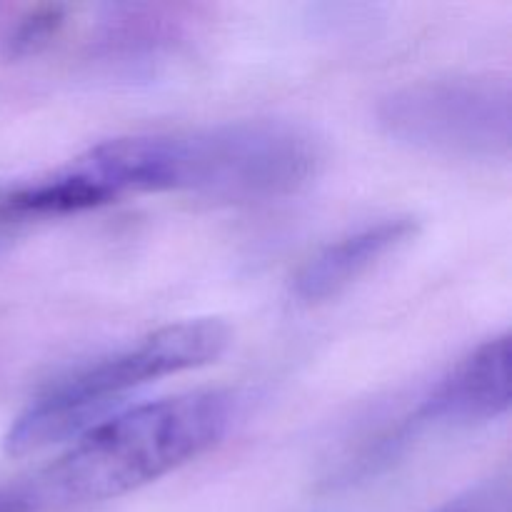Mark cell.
<instances>
[{
    "label": "cell",
    "instance_id": "cell-8",
    "mask_svg": "<svg viewBox=\"0 0 512 512\" xmlns=\"http://www.w3.org/2000/svg\"><path fill=\"white\" fill-rule=\"evenodd\" d=\"M63 25V10L60 8H45L38 13L28 15L13 33L5 38V50L10 55H25L35 53L43 43H48L58 28Z\"/></svg>",
    "mask_w": 512,
    "mask_h": 512
},
{
    "label": "cell",
    "instance_id": "cell-4",
    "mask_svg": "<svg viewBox=\"0 0 512 512\" xmlns=\"http://www.w3.org/2000/svg\"><path fill=\"white\" fill-rule=\"evenodd\" d=\"M390 140L453 160H505L512 145V90L505 78L463 75L403 85L375 108Z\"/></svg>",
    "mask_w": 512,
    "mask_h": 512
},
{
    "label": "cell",
    "instance_id": "cell-1",
    "mask_svg": "<svg viewBox=\"0 0 512 512\" xmlns=\"http://www.w3.org/2000/svg\"><path fill=\"white\" fill-rule=\"evenodd\" d=\"M323 153L308 130L285 120H238L170 135L95 145L55 173L75 210L128 193H193L225 203L288 198L318 175Z\"/></svg>",
    "mask_w": 512,
    "mask_h": 512
},
{
    "label": "cell",
    "instance_id": "cell-2",
    "mask_svg": "<svg viewBox=\"0 0 512 512\" xmlns=\"http://www.w3.org/2000/svg\"><path fill=\"white\" fill-rule=\"evenodd\" d=\"M233 420L225 393L138 405L85 430L35 485L55 503H103L155 483L213 448Z\"/></svg>",
    "mask_w": 512,
    "mask_h": 512
},
{
    "label": "cell",
    "instance_id": "cell-3",
    "mask_svg": "<svg viewBox=\"0 0 512 512\" xmlns=\"http://www.w3.org/2000/svg\"><path fill=\"white\" fill-rule=\"evenodd\" d=\"M230 343L215 318L163 325L138 343L83 365L35 395L5 433V453L28 455L93 428L115 403L168 375L215 363Z\"/></svg>",
    "mask_w": 512,
    "mask_h": 512
},
{
    "label": "cell",
    "instance_id": "cell-6",
    "mask_svg": "<svg viewBox=\"0 0 512 512\" xmlns=\"http://www.w3.org/2000/svg\"><path fill=\"white\" fill-rule=\"evenodd\" d=\"M418 223L410 215L383 218L378 223L350 230L313 255L293 280V295L298 303L318 305L338 298L340 293L358 283L383 258L403 248L415 238Z\"/></svg>",
    "mask_w": 512,
    "mask_h": 512
},
{
    "label": "cell",
    "instance_id": "cell-5",
    "mask_svg": "<svg viewBox=\"0 0 512 512\" xmlns=\"http://www.w3.org/2000/svg\"><path fill=\"white\" fill-rule=\"evenodd\" d=\"M510 338L485 340L423 398L405 430L490 423L510 410Z\"/></svg>",
    "mask_w": 512,
    "mask_h": 512
},
{
    "label": "cell",
    "instance_id": "cell-7",
    "mask_svg": "<svg viewBox=\"0 0 512 512\" xmlns=\"http://www.w3.org/2000/svg\"><path fill=\"white\" fill-rule=\"evenodd\" d=\"M430 512H512L510 478L495 475V478L483 480Z\"/></svg>",
    "mask_w": 512,
    "mask_h": 512
}]
</instances>
